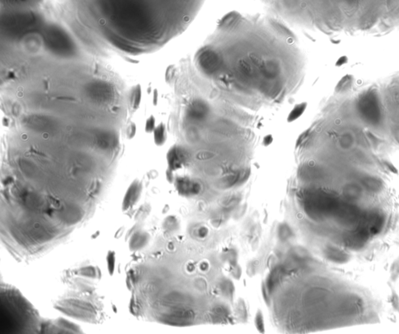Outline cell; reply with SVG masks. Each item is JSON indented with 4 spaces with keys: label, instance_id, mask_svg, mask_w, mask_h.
I'll list each match as a JSON object with an SVG mask.
<instances>
[{
    "label": "cell",
    "instance_id": "obj_1",
    "mask_svg": "<svg viewBox=\"0 0 399 334\" xmlns=\"http://www.w3.org/2000/svg\"><path fill=\"white\" fill-rule=\"evenodd\" d=\"M1 179L45 200L109 186L117 166L123 90L76 62L37 66L2 84Z\"/></svg>",
    "mask_w": 399,
    "mask_h": 334
},
{
    "label": "cell",
    "instance_id": "obj_2",
    "mask_svg": "<svg viewBox=\"0 0 399 334\" xmlns=\"http://www.w3.org/2000/svg\"><path fill=\"white\" fill-rule=\"evenodd\" d=\"M200 77L241 98L275 100L303 77L296 37L271 16L232 12L223 17L194 59Z\"/></svg>",
    "mask_w": 399,
    "mask_h": 334
},
{
    "label": "cell",
    "instance_id": "obj_3",
    "mask_svg": "<svg viewBox=\"0 0 399 334\" xmlns=\"http://www.w3.org/2000/svg\"><path fill=\"white\" fill-rule=\"evenodd\" d=\"M204 0H56L58 14L93 54L157 50L195 19Z\"/></svg>",
    "mask_w": 399,
    "mask_h": 334
},
{
    "label": "cell",
    "instance_id": "obj_4",
    "mask_svg": "<svg viewBox=\"0 0 399 334\" xmlns=\"http://www.w3.org/2000/svg\"><path fill=\"white\" fill-rule=\"evenodd\" d=\"M0 334L41 333L43 319L18 289L1 283Z\"/></svg>",
    "mask_w": 399,
    "mask_h": 334
},
{
    "label": "cell",
    "instance_id": "obj_5",
    "mask_svg": "<svg viewBox=\"0 0 399 334\" xmlns=\"http://www.w3.org/2000/svg\"><path fill=\"white\" fill-rule=\"evenodd\" d=\"M56 309L65 315L73 317L87 323H96L98 313L96 308L90 302L77 298L60 300L56 303Z\"/></svg>",
    "mask_w": 399,
    "mask_h": 334
},
{
    "label": "cell",
    "instance_id": "obj_6",
    "mask_svg": "<svg viewBox=\"0 0 399 334\" xmlns=\"http://www.w3.org/2000/svg\"><path fill=\"white\" fill-rule=\"evenodd\" d=\"M358 111L361 119L369 125H377L381 122L380 98L376 90H368L359 98Z\"/></svg>",
    "mask_w": 399,
    "mask_h": 334
},
{
    "label": "cell",
    "instance_id": "obj_7",
    "mask_svg": "<svg viewBox=\"0 0 399 334\" xmlns=\"http://www.w3.org/2000/svg\"><path fill=\"white\" fill-rule=\"evenodd\" d=\"M41 333L44 334H81L82 330L77 324L66 319L43 320Z\"/></svg>",
    "mask_w": 399,
    "mask_h": 334
},
{
    "label": "cell",
    "instance_id": "obj_8",
    "mask_svg": "<svg viewBox=\"0 0 399 334\" xmlns=\"http://www.w3.org/2000/svg\"><path fill=\"white\" fill-rule=\"evenodd\" d=\"M141 192L142 184L139 181H134L125 195L123 204V210H127L129 208H132L133 206L136 204L141 195Z\"/></svg>",
    "mask_w": 399,
    "mask_h": 334
},
{
    "label": "cell",
    "instance_id": "obj_9",
    "mask_svg": "<svg viewBox=\"0 0 399 334\" xmlns=\"http://www.w3.org/2000/svg\"><path fill=\"white\" fill-rule=\"evenodd\" d=\"M150 235L147 232L138 231L133 235L130 241V249L132 251L143 250L149 242Z\"/></svg>",
    "mask_w": 399,
    "mask_h": 334
},
{
    "label": "cell",
    "instance_id": "obj_10",
    "mask_svg": "<svg viewBox=\"0 0 399 334\" xmlns=\"http://www.w3.org/2000/svg\"><path fill=\"white\" fill-rule=\"evenodd\" d=\"M352 81H353V79H352L351 76L347 75L343 77L336 86V91L337 92H346L351 87Z\"/></svg>",
    "mask_w": 399,
    "mask_h": 334
},
{
    "label": "cell",
    "instance_id": "obj_11",
    "mask_svg": "<svg viewBox=\"0 0 399 334\" xmlns=\"http://www.w3.org/2000/svg\"><path fill=\"white\" fill-rule=\"evenodd\" d=\"M365 187L372 191L378 190L380 188V182L375 178H366L363 181Z\"/></svg>",
    "mask_w": 399,
    "mask_h": 334
},
{
    "label": "cell",
    "instance_id": "obj_12",
    "mask_svg": "<svg viewBox=\"0 0 399 334\" xmlns=\"http://www.w3.org/2000/svg\"><path fill=\"white\" fill-rule=\"evenodd\" d=\"M344 193L348 199H356L360 196V190L358 187L349 186L347 188H345Z\"/></svg>",
    "mask_w": 399,
    "mask_h": 334
},
{
    "label": "cell",
    "instance_id": "obj_13",
    "mask_svg": "<svg viewBox=\"0 0 399 334\" xmlns=\"http://www.w3.org/2000/svg\"><path fill=\"white\" fill-rule=\"evenodd\" d=\"M305 104H301V105L298 106V108H296V109L292 111L291 118L294 117V119H296V118L298 117L299 115H301V113L303 112L304 108H305Z\"/></svg>",
    "mask_w": 399,
    "mask_h": 334
},
{
    "label": "cell",
    "instance_id": "obj_14",
    "mask_svg": "<svg viewBox=\"0 0 399 334\" xmlns=\"http://www.w3.org/2000/svg\"><path fill=\"white\" fill-rule=\"evenodd\" d=\"M81 273L82 274L87 275V276H91V277H95V275H96V273H95V271H94L93 268H85V269L82 270L81 271Z\"/></svg>",
    "mask_w": 399,
    "mask_h": 334
}]
</instances>
